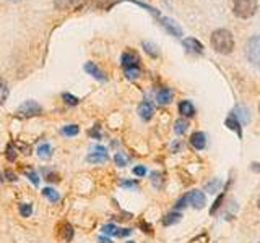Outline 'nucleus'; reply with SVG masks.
Here are the masks:
<instances>
[{"mask_svg": "<svg viewBox=\"0 0 260 243\" xmlns=\"http://www.w3.org/2000/svg\"><path fill=\"white\" fill-rule=\"evenodd\" d=\"M211 45L220 54H229L234 49V37L228 29H216L211 34Z\"/></svg>", "mask_w": 260, "mask_h": 243, "instance_id": "f257e3e1", "label": "nucleus"}, {"mask_svg": "<svg viewBox=\"0 0 260 243\" xmlns=\"http://www.w3.org/2000/svg\"><path fill=\"white\" fill-rule=\"evenodd\" d=\"M233 12L239 18H250L257 12V0H234Z\"/></svg>", "mask_w": 260, "mask_h": 243, "instance_id": "f03ea898", "label": "nucleus"}, {"mask_svg": "<svg viewBox=\"0 0 260 243\" xmlns=\"http://www.w3.org/2000/svg\"><path fill=\"white\" fill-rule=\"evenodd\" d=\"M246 54L250 64L260 68V36H254L252 39H249L246 45Z\"/></svg>", "mask_w": 260, "mask_h": 243, "instance_id": "7ed1b4c3", "label": "nucleus"}, {"mask_svg": "<svg viewBox=\"0 0 260 243\" xmlns=\"http://www.w3.org/2000/svg\"><path fill=\"white\" fill-rule=\"evenodd\" d=\"M18 115L20 117H25V119H31V117H36L42 112V107L34 103V101H26V103H23L20 107H18Z\"/></svg>", "mask_w": 260, "mask_h": 243, "instance_id": "20e7f679", "label": "nucleus"}, {"mask_svg": "<svg viewBox=\"0 0 260 243\" xmlns=\"http://www.w3.org/2000/svg\"><path fill=\"white\" fill-rule=\"evenodd\" d=\"M122 67L124 70H130V68H140V57L139 54L134 51H125L122 54Z\"/></svg>", "mask_w": 260, "mask_h": 243, "instance_id": "39448f33", "label": "nucleus"}, {"mask_svg": "<svg viewBox=\"0 0 260 243\" xmlns=\"http://www.w3.org/2000/svg\"><path fill=\"white\" fill-rule=\"evenodd\" d=\"M187 201H189L190 205H192L194 208H197V209H202V208L205 206V203H206L205 195H203L200 190H194V191H190V193L187 195Z\"/></svg>", "mask_w": 260, "mask_h": 243, "instance_id": "423d86ee", "label": "nucleus"}, {"mask_svg": "<svg viewBox=\"0 0 260 243\" xmlns=\"http://www.w3.org/2000/svg\"><path fill=\"white\" fill-rule=\"evenodd\" d=\"M85 72L88 75H91L93 78H96V80L106 81V73L95 64V62H86V64H85Z\"/></svg>", "mask_w": 260, "mask_h": 243, "instance_id": "0eeeda50", "label": "nucleus"}, {"mask_svg": "<svg viewBox=\"0 0 260 243\" xmlns=\"http://www.w3.org/2000/svg\"><path fill=\"white\" fill-rule=\"evenodd\" d=\"M161 25H163L167 31H169V33H171L172 36H176V37H181V36H182V28H181L174 20L164 17V18H161Z\"/></svg>", "mask_w": 260, "mask_h": 243, "instance_id": "6e6552de", "label": "nucleus"}, {"mask_svg": "<svg viewBox=\"0 0 260 243\" xmlns=\"http://www.w3.org/2000/svg\"><path fill=\"white\" fill-rule=\"evenodd\" d=\"M153 112H155V109H153V104L148 103V101H143V103L139 106V115L142 117V120H145V122H148L151 119Z\"/></svg>", "mask_w": 260, "mask_h": 243, "instance_id": "1a4fd4ad", "label": "nucleus"}, {"mask_svg": "<svg viewBox=\"0 0 260 243\" xmlns=\"http://www.w3.org/2000/svg\"><path fill=\"white\" fill-rule=\"evenodd\" d=\"M182 44H184V47L189 51V52H192V54H202L203 52V45L197 41L195 37H187L182 41Z\"/></svg>", "mask_w": 260, "mask_h": 243, "instance_id": "9d476101", "label": "nucleus"}, {"mask_svg": "<svg viewBox=\"0 0 260 243\" xmlns=\"http://www.w3.org/2000/svg\"><path fill=\"white\" fill-rule=\"evenodd\" d=\"M190 144H192L195 150H203L206 146V136L203 131H195L192 136H190Z\"/></svg>", "mask_w": 260, "mask_h": 243, "instance_id": "9b49d317", "label": "nucleus"}, {"mask_svg": "<svg viewBox=\"0 0 260 243\" xmlns=\"http://www.w3.org/2000/svg\"><path fill=\"white\" fill-rule=\"evenodd\" d=\"M59 237L60 238H64L65 241H70L73 238V227L68 224V222H62V224H59Z\"/></svg>", "mask_w": 260, "mask_h": 243, "instance_id": "f8f14e48", "label": "nucleus"}, {"mask_svg": "<svg viewBox=\"0 0 260 243\" xmlns=\"http://www.w3.org/2000/svg\"><path fill=\"white\" fill-rule=\"evenodd\" d=\"M174 98V91L169 89V88H163V89H159L158 94H156V99H158V103L159 104H169L171 101Z\"/></svg>", "mask_w": 260, "mask_h": 243, "instance_id": "ddd939ff", "label": "nucleus"}, {"mask_svg": "<svg viewBox=\"0 0 260 243\" xmlns=\"http://www.w3.org/2000/svg\"><path fill=\"white\" fill-rule=\"evenodd\" d=\"M179 112L182 114V117L189 119V117L195 115V107H194L192 103H190V101H182V103L179 104Z\"/></svg>", "mask_w": 260, "mask_h": 243, "instance_id": "4468645a", "label": "nucleus"}, {"mask_svg": "<svg viewBox=\"0 0 260 243\" xmlns=\"http://www.w3.org/2000/svg\"><path fill=\"white\" fill-rule=\"evenodd\" d=\"M233 115L238 119L241 123H249L250 122V115H249V111L246 107H242V106H238L233 111Z\"/></svg>", "mask_w": 260, "mask_h": 243, "instance_id": "2eb2a0df", "label": "nucleus"}, {"mask_svg": "<svg viewBox=\"0 0 260 243\" xmlns=\"http://www.w3.org/2000/svg\"><path fill=\"white\" fill-rule=\"evenodd\" d=\"M226 127L229 128V130H233V131H236V133H238V136L241 138L242 136V130H241V122L238 120V119H236V117L231 114V115H229L228 117V119H226Z\"/></svg>", "mask_w": 260, "mask_h": 243, "instance_id": "dca6fc26", "label": "nucleus"}, {"mask_svg": "<svg viewBox=\"0 0 260 243\" xmlns=\"http://www.w3.org/2000/svg\"><path fill=\"white\" fill-rule=\"evenodd\" d=\"M81 0H54V7L57 10H70L76 7Z\"/></svg>", "mask_w": 260, "mask_h": 243, "instance_id": "f3484780", "label": "nucleus"}, {"mask_svg": "<svg viewBox=\"0 0 260 243\" xmlns=\"http://www.w3.org/2000/svg\"><path fill=\"white\" fill-rule=\"evenodd\" d=\"M109 158H108V154H106V153H93V154H90L88 158H86V161L91 162V164H103Z\"/></svg>", "mask_w": 260, "mask_h": 243, "instance_id": "a211bd4d", "label": "nucleus"}, {"mask_svg": "<svg viewBox=\"0 0 260 243\" xmlns=\"http://www.w3.org/2000/svg\"><path fill=\"white\" fill-rule=\"evenodd\" d=\"M7 98H9V84L4 78H0V106L5 104Z\"/></svg>", "mask_w": 260, "mask_h": 243, "instance_id": "6ab92c4d", "label": "nucleus"}, {"mask_svg": "<svg viewBox=\"0 0 260 243\" xmlns=\"http://www.w3.org/2000/svg\"><path fill=\"white\" fill-rule=\"evenodd\" d=\"M42 195L46 198H48L51 203H57L60 200V195L54 190V188H44L42 190Z\"/></svg>", "mask_w": 260, "mask_h": 243, "instance_id": "aec40b11", "label": "nucleus"}, {"mask_svg": "<svg viewBox=\"0 0 260 243\" xmlns=\"http://www.w3.org/2000/svg\"><path fill=\"white\" fill-rule=\"evenodd\" d=\"M51 153H52V148L49 144H41L39 148H37V156L44 161L51 158Z\"/></svg>", "mask_w": 260, "mask_h": 243, "instance_id": "412c9836", "label": "nucleus"}, {"mask_svg": "<svg viewBox=\"0 0 260 243\" xmlns=\"http://www.w3.org/2000/svg\"><path fill=\"white\" fill-rule=\"evenodd\" d=\"M143 49H145V52H147L148 56H151V57H158V56H159L158 47H156L155 44H153V42L145 41V42H143Z\"/></svg>", "mask_w": 260, "mask_h": 243, "instance_id": "4be33fe9", "label": "nucleus"}, {"mask_svg": "<svg viewBox=\"0 0 260 243\" xmlns=\"http://www.w3.org/2000/svg\"><path fill=\"white\" fill-rule=\"evenodd\" d=\"M181 214L179 213H169L164 219H163V224L164 225H172V224H178L181 221Z\"/></svg>", "mask_w": 260, "mask_h": 243, "instance_id": "5701e85b", "label": "nucleus"}, {"mask_svg": "<svg viewBox=\"0 0 260 243\" xmlns=\"http://www.w3.org/2000/svg\"><path fill=\"white\" fill-rule=\"evenodd\" d=\"M187 128H189V122L186 119H181V120L176 122L174 130H176V133H178V135H184V133L187 131Z\"/></svg>", "mask_w": 260, "mask_h": 243, "instance_id": "b1692460", "label": "nucleus"}, {"mask_svg": "<svg viewBox=\"0 0 260 243\" xmlns=\"http://www.w3.org/2000/svg\"><path fill=\"white\" fill-rule=\"evenodd\" d=\"M62 133L65 136H76L80 133V128H78V125H65L62 128Z\"/></svg>", "mask_w": 260, "mask_h": 243, "instance_id": "393cba45", "label": "nucleus"}, {"mask_svg": "<svg viewBox=\"0 0 260 243\" xmlns=\"http://www.w3.org/2000/svg\"><path fill=\"white\" fill-rule=\"evenodd\" d=\"M163 182H164L163 174H159V172H153V174H151V183L155 185L156 188H161Z\"/></svg>", "mask_w": 260, "mask_h": 243, "instance_id": "a878e982", "label": "nucleus"}, {"mask_svg": "<svg viewBox=\"0 0 260 243\" xmlns=\"http://www.w3.org/2000/svg\"><path fill=\"white\" fill-rule=\"evenodd\" d=\"M23 174H25L34 185H39V177H37V174L33 170V169H25L23 170Z\"/></svg>", "mask_w": 260, "mask_h": 243, "instance_id": "bb28decb", "label": "nucleus"}, {"mask_svg": "<svg viewBox=\"0 0 260 243\" xmlns=\"http://www.w3.org/2000/svg\"><path fill=\"white\" fill-rule=\"evenodd\" d=\"M20 214L21 217H29L33 214V208L31 205H28V203H23V205H20Z\"/></svg>", "mask_w": 260, "mask_h": 243, "instance_id": "cd10ccee", "label": "nucleus"}, {"mask_svg": "<svg viewBox=\"0 0 260 243\" xmlns=\"http://www.w3.org/2000/svg\"><path fill=\"white\" fill-rule=\"evenodd\" d=\"M62 99L65 101V104H68V106H76L80 103V99L76 98V96H72V94H68V92H64L62 94Z\"/></svg>", "mask_w": 260, "mask_h": 243, "instance_id": "c85d7f7f", "label": "nucleus"}, {"mask_svg": "<svg viewBox=\"0 0 260 243\" xmlns=\"http://www.w3.org/2000/svg\"><path fill=\"white\" fill-rule=\"evenodd\" d=\"M117 227L114 225V224H106L104 227H103V233H106V235H114V237H116L117 235Z\"/></svg>", "mask_w": 260, "mask_h": 243, "instance_id": "c756f323", "label": "nucleus"}, {"mask_svg": "<svg viewBox=\"0 0 260 243\" xmlns=\"http://www.w3.org/2000/svg\"><path fill=\"white\" fill-rule=\"evenodd\" d=\"M124 72L128 80H135V78L140 76V68H130V70H124Z\"/></svg>", "mask_w": 260, "mask_h": 243, "instance_id": "7c9ffc66", "label": "nucleus"}, {"mask_svg": "<svg viewBox=\"0 0 260 243\" xmlns=\"http://www.w3.org/2000/svg\"><path fill=\"white\" fill-rule=\"evenodd\" d=\"M7 158H9L10 162L17 161V150H15V144H10L9 148H7Z\"/></svg>", "mask_w": 260, "mask_h": 243, "instance_id": "2f4dec72", "label": "nucleus"}, {"mask_svg": "<svg viewBox=\"0 0 260 243\" xmlns=\"http://www.w3.org/2000/svg\"><path fill=\"white\" fill-rule=\"evenodd\" d=\"M114 161H116V164H117L119 167H124L125 164H127V159L122 154H116V156H114Z\"/></svg>", "mask_w": 260, "mask_h": 243, "instance_id": "473e14b6", "label": "nucleus"}, {"mask_svg": "<svg viewBox=\"0 0 260 243\" xmlns=\"http://www.w3.org/2000/svg\"><path fill=\"white\" fill-rule=\"evenodd\" d=\"M46 180H48V182L56 183V182H60V177L57 174H54V172H49V174L46 175Z\"/></svg>", "mask_w": 260, "mask_h": 243, "instance_id": "72a5a7b5", "label": "nucleus"}, {"mask_svg": "<svg viewBox=\"0 0 260 243\" xmlns=\"http://www.w3.org/2000/svg\"><path fill=\"white\" fill-rule=\"evenodd\" d=\"M134 174H135L137 177H143L145 174H147V169H145L143 166H139V167H135V169H134Z\"/></svg>", "mask_w": 260, "mask_h": 243, "instance_id": "f704fd0d", "label": "nucleus"}, {"mask_svg": "<svg viewBox=\"0 0 260 243\" xmlns=\"http://www.w3.org/2000/svg\"><path fill=\"white\" fill-rule=\"evenodd\" d=\"M130 233H132V230H130V229H119L116 237H128Z\"/></svg>", "mask_w": 260, "mask_h": 243, "instance_id": "c9c22d12", "label": "nucleus"}, {"mask_svg": "<svg viewBox=\"0 0 260 243\" xmlns=\"http://www.w3.org/2000/svg\"><path fill=\"white\" fill-rule=\"evenodd\" d=\"M5 178L9 180V182H17V175H15L12 170H7L5 172Z\"/></svg>", "mask_w": 260, "mask_h": 243, "instance_id": "e433bc0d", "label": "nucleus"}, {"mask_svg": "<svg viewBox=\"0 0 260 243\" xmlns=\"http://www.w3.org/2000/svg\"><path fill=\"white\" fill-rule=\"evenodd\" d=\"M187 197H184V198H181L179 201H178V205H176V209H181V208H186L187 205Z\"/></svg>", "mask_w": 260, "mask_h": 243, "instance_id": "4c0bfd02", "label": "nucleus"}, {"mask_svg": "<svg viewBox=\"0 0 260 243\" xmlns=\"http://www.w3.org/2000/svg\"><path fill=\"white\" fill-rule=\"evenodd\" d=\"M122 186H127V188H137L139 186V182H122Z\"/></svg>", "mask_w": 260, "mask_h": 243, "instance_id": "58836bf2", "label": "nucleus"}, {"mask_svg": "<svg viewBox=\"0 0 260 243\" xmlns=\"http://www.w3.org/2000/svg\"><path fill=\"white\" fill-rule=\"evenodd\" d=\"M90 135H91V136H95V138H98V139L101 138V133H99V127H96L95 130H91V131H90Z\"/></svg>", "mask_w": 260, "mask_h": 243, "instance_id": "ea45409f", "label": "nucleus"}, {"mask_svg": "<svg viewBox=\"0 0 260 243\" xmlns=\"http://www.w3.org/2000/svg\"><path fill=\"white\" fill-rule=\"evenodd\" d=\"M221 200H223V195H221V197H220V198L216 200V203H215V206H213V208H211V214H215V211H216V208L220 206V203H221Z\"/></svg>", "mask_w": 260, "mask_h": 243, "instance_id": "a19ab883", "label": "nucleus"}, {"mask_svg": "<svg viewBox=\"0 0 260 243\" xmlns=\"http://www.w3.org/2000/svg\"><path fill=\"white\" fill-rule=\"evenodd\" d=\"M99 243H111V240L106 237H99Z\"/></svg>", "mask_w": 260, "mask_h": 243, "instance_id": "79ce46f5", "label": "nucleus"}, {"mask_svg": "<svg viewBox=\"0 0 260 243\" xmlns=\"http://www.w3.org/2000/svg\"><path fill=\"white\" fill-rule=\"evenodd\" d=\"M4 182V175H2V172H0V183Z\"/></svg>", "mask_w": 260, "mask_h": 243, "instance_id": "37998d69", "label": "nucleus"}, {"mask_svg": "<svg viewBox=\"0 0 260 243\" xmlns=\"http://www.w3.org/2000/svg\"><path fill=\"white\" fill-rule=\"evenodd\" d=\"M257 205H258V209H260V198H258V201H257Z\"/></svg>", "mask_w": 260, "mask_h": 243, "instance_id": "c03bdc74", "label": "nucleus"}, {"mask_svg": "<svg viewBox=\"0 0 260 243\" xmlns=\"http://www.w3.org/2000/svg\"><path fill=\"white\" fill-rule=\"evenodd\" d=\"M12 2H21V0H12Z\"/></svg>", "mask_w": 260, "mask_h": 243, "instance_id": "a18cd8bd", "label": "nucleus"}, {"mask_svg": "<svg viewBox=\"0 0 260 243\" xmlns=\"http://www.w3.org/2000/svg\"><path fill=\"white\" fill-rule=\"evenodd\" d=\"M127 243H134V241H127Z\"/></svg>", "mask_w": 260, "mask_h": 243, "instance_id": "49530a36", "label": "nucleus"}, {"mask_svg": "<svg viewBox=\"0 0 260 243\" xmlns=\"http://www.w3.org/2000/svg\"><path fill=\"white\" fill-rule=\"evenodd\" d=\"M258 111H260V106H258Z\"/></svg>", "mask_w": 260, "mask_h": 243, "instance_id": "de8ad7c7", "label": "nucleus"}]
</instances>
